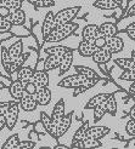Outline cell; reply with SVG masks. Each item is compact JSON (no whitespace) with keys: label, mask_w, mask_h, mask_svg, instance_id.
<instances>
[{"label":"cell","mask_w":135,"mask_h":149,"mask_svg":"<svg viewBox=\"0 0 135 149\" xmlns=\"http://www.w3.org/2000/svg\"><path fill=\"white\" fill-rule=\"evenodd\" d=\"M76 72L89 79H100V77L97 75V73L94 69L89 68V67H85V65H76Z\"/></svg>","instance_id":"cell-27"},{"label":"cell","mask_w":135,"mask_h":149,"mask_svg":"<svg viewBox=\"0 0 135 149\" xmlns=\"http://www.w3.org/2000/svg\"><path fill=\"white\" fill-rule=\"evenodd\" d=\"M108 96L110 95H107V93H97V95H95L94 97L90 98L88 101V103L85 104V109H94L96 106H99L100 103L106 101L108 98Z\"/></svg>","instance_id":"cell-26"},{"label":"cell","mask_w":135,"mask_h":149,"mask_svg":"<svg viewBox=\"0 0 135 149\" xmlns=\"http://www.w3.org/2000/svg\"><path fill=\"white\" fill-rule=\"evenodd\" d=\"M130 116H131V119H135V104H134V106L131 107V109H130Z\"/></svg>","instance_id":"cell-46"},{"label":"cell","mask_w":135,"mask_h":149,"mask_svg":"<svg viewBox=\"0 0 135 149\" xmlns=\"http://www.w3.org/2000/svg\"><path fill=\"white\" fill-rule=\"evenodd\" d=\"M102 146L100 139L96 138H84V148H100Z\"/></svg>","instance_id":"cell-37"},{"label":"cell","mask_w":135,"mask_h":149,"mask_svg":"<svg viewBox=\"0 0 135 149\" xmlns=\"http://www.w3.org/2000/svg\"><path fill=\"white\" fill-rule=\"evenodd\" d=\"M115 63L122 69H135V62L133 58H116Z\"/></svg>","instance_id":"cell-32"},{"label":"cell","mask_w":135,"mask_h":149,"mask_svg":"<svg viewBox=\"0 0 135 149\" xmlns=\"http://www.w3.org/2000/svg\"><path fill=\"white\" fill-rule=\"evenodd\" d=\"M131 58L134 59V62H135V51H133V52H131Z\"/></svg>","instance_id":"cell-51"},{"label":"cell","mask_w":135,"mask_h":149,"mask_svg":"<svg viewBox=\"0 0 135 149\" xmlns=\"http://www.w3.org/2000/svg\"><path fill=\"white\" fill-rule=\"evenodd\" d=\"M20 136L17 133L11 135L9 138L5 141V143L1 146V149H17L18 144H20Z\"/></svg>","instance_id":"cell-31"},{"label":"cell","mask_w":135,"mask_h":149,"mask_svg":"<svg viewBox=\"0 0 135 149\" xmlns=\"http://www.w3.org/2000/svg\"><path fill=\"white\" fill-rule=\"evenodd\" d=\"M34 96L39 106H48L51 101V91L48 88V86L38 88V91H37Z\"/></svg>","instance_id":"cell-18"},{"label":"cell","mask_w":135,"mask_h":149,"mask_svg":"<svg viewBox=\"0 0 135 149\" xmlns=\"http://www.w3.org/2000/svg\"><path fill=\"white\" fill-rule=\"evenodd\" d=\"M106 107H107V113L111 115H116L117 113V101L113 95H110L108 98L106 100Z\"/></svg>","instance_id":"cell-33"},{"label":"cell","mask_w":135,"mask_h":149,"mask_svg":"<svg viewBox=\"0 0 135 149\" xmlns=\"http://www.w3.org/2000/svg\"><path fill=\"white\" fill-rule=\"evenodd\" d=\"M106 41H107V39H106V36H103V35H100V36H97V38L95 39V41H94V44L97 46V47H105L106 46Z\"/></svg>","instance_id":"cell-42"},{"label":"cell","mask_w":135,"mask_h":149,"mask_svg":"<svg viewBox=\"0 0 135 149\" xmlns=\"http://www.w3.org/2000/svg\"><path fill=\"white\" fill-rule=\"evenodd\" d=\"M134 16H135V3L129 7L128 11H127V13H125V17H127V18L134 17Z\"/></svg>","instance_id":"cell-44"},{"label":"cell","mask_w":135,"mask_h":149,"mask_svg":"<svg viewBox=\"0 0 135 149\" xmlns=\"http://www.w3.org/2000/svg\"><path fill=\"white\" fill-rule=\"evenodd\" d=\"M97 49L99 47L93 41H86V40H82L78 45V52L82 57H91Z\"/></svg>","instance_id":"cell-14"},{"label":"cell","mask_w":135,"mask_h":149,"mask_svg":"<svg viewBox=\"0 0 135 149\" xmlns=\"http://www.w3.org/2000/svg\"><path fill=\"white\" fill-rule=\"evenodd\" d=\"M0 6H6V0H0Z\"/></svg>","instance_id":"cell-50"},{"label":"cell","mask_w":135,"mask_h":149,"mask_svg":"<svg viewBox=\"0 0 135 149\" xmlns=\"http://www.w3.org/2000/svg\"><path fill=\"white\" fill-rule=\"evenodd\" d=\"M33 74H34V70L31 68V67L22 65L21 68L17 70V79L23 81V83H28V81L32 80Z\"/></svg>","instance_id":"cell-25"},{"label":"cell","mask_w":135,"mask_h":149,"mask_svg":"<svg viewBox=\"0 0 135 149\" xmlns=\"http://www.w3.org/2000/svg\"><path fill=\"white\" fill-rule=\"evenodd\" d=\"M56 27H57V24H56V21H55V13L52 11H49L46 15H45V18L43 21V26H41L43 39L49 36L50 33L54 31Z\"/></svg>","instance_id":"cell-5"},{"label":"cell","mask_w":135,"mask_h":149,"mask_svg":"<svg viewBox=\"0 0 135 149\" xmlns=\"http://www.w3.org/2000/svg\"><path fill=\"white\" fill-rule=\"evenodd\" d=\"M28 57H29V54H27V52H22L16 59H13L11 63L4 65L3 68L5 69V72L9 74V75H11V74H13V73H17V70L21 68V67L25 65V62L28 59Z\"/></svg>","instance_id":"cell-6"},{"label":"cell","mask_w":135,"mask_h":149,"mask_svg":"<svg viewBox=\"0 0 135 149\" xmlns=\"http://www.w3.org/2000/svg\"><path fill=\"white\" fill-rule=\"evenodd\" d=\"M100 28L96 24H88L83 28V32H82V36H83V40L86 41H95V39L97 36H100Z\"/></svg>","instance_id":"cell-15"},{"label":"cell","mask_w":135,"mask_h":149,"mask_svg":"<svg viewBox=\"0 0 135 149\" xmlns=\"http://www.w3.org/2000/svg\"><path fill=\"white\" fill-rule=\"evenodd\" d=\"M9 52H10V56H11V59H16L22 52H23V42L21 40L13 42L12 45L9 47Z\"/></svg>","instance_id":"cell-30"},{"label":"cell","mask_w":135,"mask_h":149,"mask_svg":"<svg viewBox=\"0 0 135 149\" xmlns=\"http://www.w3.org/2000/svg\"><path fill=\"white\" fill-rule=\"evenodd\" d=\"M73 111H71V113L68 114H66L63 118H62V120L60 121V124L57 125V137H62L65 133L68 131V129L71 127V124H72V118H73Z\"/></svg>","instance_id":"cell-19"},{"label":"cell","mask_w":135,"mask_h":149,"mask_svg":"<svg viewBox=\"0 0 135 149\" xmlns=\"http://www.w3.org/2000/svg\"><path fill=\"white\" fill-rule=\"evenodd\" d=\"M99 28H100V34L106 36V38L117 35V33H118L117 26L115 23H110V22H105L101 26H99Z\"/></svg>","instance_id":"cell-24"},{"label":"cell","mask_w":135,"mask_h":149,"mask_svg":"<svg viewBox=\"0 0 135 149\" xmlns=\"http://www.w3.org/2000/svg\"><path fill=\"white\" fill-rule=\"evenodd\" d=\"M20 102L18 101H12L7 102V108H6V119H7V125L6 127L9 130H12L15 127V125L17 123L18 114H20Z\"/></svg>","instance_id":"cell-4"},{"label":"cell","mask_w":135,"mask_h":149,"mask_svg":"<svg viewBox=\"0 0 135 149\" xmlns=\"http://www.w3.org/2000/svg\"><path fill=\"white\" fill-rule=\"evenodd\" d=\"M18 102H20L21 109H23L25 111H34L37 107L39 106L38 102H37L35 96L32 93H28L27 91L25 92V95L22 96V98Z\"/></svg>","instance_id":"cell-7"},{"label":"cell","mask_w":135,"mask_h":149,"mask_svg":"<svg viewBox=\"0 0 135 149\" xmlns=\"http://www.w3.org/2000/svg\"><path fill=\"white\" fill-rule=\"evenodd\" d=\"M88 129H89V121H85V123L82 124L80 127H79L76 132H74L73 138H72L71 148H73L78 142H80V141H84V138H85V133H86V130H88Z\"/></svg>","instance_id":"cell-22"},{"label":"cell","mask_w":135,"mask_h":149,"mask_svg":"<svg viewBox=\"0 0 135 149\" xmlns=\"http://www.w3.org/2000/svg\"><path fill=\"white\" fill-rule=\"evenodd\" d=\"M99 81H100V79H89L84 75H82V74L77 73V74H73V75H68V77L63 78L57 84V86L63 87V88H76L82 85H88L90 87H94Z\"/></svg>","instance_id":"cell-2"},{"label":"cell","mask_w":135,"mask_h":149,"mask_svg":"<svg viewBox=\"0 0 135 149\" xmlns=\"http://www.w3.org/2000/svg\"><path fill=\"white\" fill-rule=\"evenodd\" d=\"M40 123H41V125H43L44 130L46 131L51 137L58 138V137H57V127H56L54 124H52L51 116H49L46 113H45V111H41V113H40Z\"/></svg>","instance_id":"cell-12"},{"label":"cell","mask_w":135,"mask_h":149,"mask_svg":"<svg viewBox=\"0 0 135 149\" xmlns=\"http://www.w3.org/2000/svg\"><path fill=\"white\" fill-rule=\"evenodd\" d=\"M68 50H71V49L70 47H66V46H62V45H56V46L45 47L44 49V52L46 55H56V56L62 57V55H65Z\"/></svg>","instance_id":"cell-28"},{"label":"cell","mask_w":135,"mask_h":149,"mask_svg":"<svg viewBox=\"0 0 135 149\" xmlns=\"http://www.w3.org/2000/svg\"><path fill=\"white\" fill-rule=\"evenodd\" d=\"M107 41H106V47L112 52V54H119L121 51H123L124 49V41L121 36H117V35H113V36H108L106 38Z\"/></svg>","instance_id":"cell-13"},{"label":"cell","mask_w":135,"mask_h":149,"mask_svg":"<svg viewBox=\"0 0 135 149\" xmlns=\"http://www.w3.org/2000/svg\"><path fill=\"white\" fill-rule=\"evenodd\" d=\"M115 1H117L119 5H122V4H123V0H115Z\"/></svg>","instance_id":"cell-52"},{"label":"cell","mask_w":135,"mask_h":149,"mask_svg":"<svg viewBox=\"0 0 135 149\" xmlns=\"http://www.w3.org/2000/svg\"><path fill=\"white\" fill-rule=\"evenodd\" d=\"M119 79L125 81H135V69H123Z\"/></svg>","instance_id":"cell-36"},{"label":"cell","mask_w":135,"mask_h":149,"mask_svg":"<svg viewBox=\"0 0 135 149\" xmlns=\"http://www.w3.org/2000/svg\"><path fill=\"white\" fill-rule=\"evenodd\" d=\"M130 93H131V95L135 93V81H134V84H133L131 87H130Z\"/></svg>","instance_id":"cell-48"},{"label":"cell","mask_w":135,"mask_h":149,"mask_svg":"<svg viewBox=\"0 0 135 149\" xmlns=\"http://www.w3.org/2000/svg\"><path fill=\"white\" fill-rule=\"evenodd\" d=\"M125 132L130 137H135V119H131L125 124Z\"/></svg>","instance_id":"cell-39"},{"label":"cell","mask_w":135,"mask_h":149,"mask_svg":"<svg viewBox=\"0 0 135 149\" xmlns=\"http://www.w3.org/2000/svg\"><path fill=\"white\" fill-rule=\"evenodd\" d=\"M35 147V143L33 141H23V142H21L17 147V149H32Z\"/></svg>","instance_id":"cell-40"},{"label":"cell","mask_w":135,"mask_h":149,"mask_svg":"<svg viewBox=\"0 0 135 149\" xmlns=\"http://www.w3.org/2000/svg\"><path fill=\"white\" fill-rule=\"evenodd\" d=\"M78 24L74 23V22H68V23H65V24H60L57 26L54 31L50 33L49 36L44 39V42H60L65 39H67L70 35H72L74 32L77 31Z\"/></svg>","instance_id":"cell-1"},{"label":"cell","mask_w":135,"mask_h":149,"mask_svg":"<svg viewBox=\"0 0 135 149\" xmlns=\"http://www.w3.org/2000/svg\"><path fill=\"white\" fill-rule=\"evenodd\" d=\"M73 63V50H68L61 57V63H60V75H63L65 73L70 70L71 65Z\"/></svg>","instance_id":"cell-17"},{"label":"cell","mask_w":135,"mask_h":149,"mask_svg":"<svg viewBox=\"0 0 135 149\" xmlns=\"http://www.w3.org/2000/svg\"><path fill=\"white\" fill-rule=\"evenodd\" d=\"M65 100L61 98L56 102V104L54 106V109H52V114H51V119H52V124H54L56 127L57 125L60 124V121L62 120V118L66 115L65 114Z\"/></svg>","instance_id":"cell-10"},{"label":"cell","mask_w":135,"mask_h":149,"mask_svg":"<svg viewBox=\"0 0 135 149\" xmlns=\"http://www.w3.org/2000/svg\"><path fill=\"white\" fill-rule=\"evenodd\" d=\"M0 62H1V67L12 62L9 49H6L5 46H1V50H0Z\"/></svg>","instance_id":"cell-35"},{"label":"cell","mask_w":135,"mask_h":149,"mask_svg":"<svg viewBox=\"0 0 135 149\" xmlns=\"http://www.w3.org/2000/svg\"><path fill=\"white\" fill-rule=\"evenodd\" d=\"M80 11V6H73V7H67V9H62L55 15V21L56 24H65L68 22H73V19L77 17L78 12Z\"/></svg>","instance_id":"cell-3"},{"label":"cell","mask_w":135,"mask_h":149,"mask_svg":"<svg viewBox=\"0 0 135 149\" xmlns=\"http://www.w3.org/2000/svg\"><path fill=\"white\" fill-rule=\"evenodd\" d=\"M127 29H135V22H133L131 24H129V27H127Z\"/></svg>","instance_id":"cell-49"},{"label":"cell","mask_w":135,"mask_h":149,"mask_svg":"<svg viewBox=\"0 0 135 149\" xmlns=\"http://www.w3.org/2000/svg\"><path fill=\"white\" fill-rule=\"evenodd\" d=\"M10 13H11V11H10V9L7 6H0V16L7 17Z\"/></svg>","instance_id":"cell-43"},{"label":"cell","mask_w":135,"mask_h":149,"mask_svg":"<svg viewBox=\"0 0 135 149\" xmlns=\"http://www.w3.org/2000/svg\"><path fill=\"white\" fill-rule=\"evenodd\" d=\"M112 56H113V54H112V52L105 46V47L97 49L94 52V55L91 56V58H93V61L95 63H97V64H105V63H107L108 61H111Z\"/></svg>","instance_id":"cell-9"},{"label":"cell","mask_w":135,"mask_h":149,"mask_svg":"<svg viewBox=\"0 0 135 149\" xmlns=\"http://www.w3.org/2000/svg\"><path fill=\"white\" fill-rule=\"evenodd\" d=\"M9 91L13 100L20 101L26 92V83H23V81H21L18 79L13 80L9 86Z\"/></svg>","instance_id":"cell-8"},{"label":"cell","mask_w":135,"mask_h":149,"mask_svg":"<svg viewBox=\"0 0 135 149\" xmlns=\"http://www.w3.org/2000/svg\"><path fill=\"white\" fill-rule=\"evenodd\" d=\"M26 91L28 93L35 95L37 91H38V87H37V85L34 83H32V81H28V83H26Z\"/></svg>","instance_id":"cell-41"},{"label":"cell","mask_w":135,"mask_h":149,"mask_svg":"<svg viewBox=\"0 0 135 149\" xmlns=\"http://www.w3.org/2000/svg\"><path fill=\"white\" fill-rule=\"evenodd\" d=\"M6 6L10 9V11L18 10L22 7V0H6Z\"/></svg>","instance_id":"cell-38"},{"label":"cell","mask_w":135,"mask_h":149,"mask_svg":"<svg viewBox=\"0 0 135 149\" xmlns=\"http://www.w3.org/2000/svg\"><path fill=\"white\" fill-rule=\"evenodd\" d=\"M12 27H13V23H12V22L10 21L9 16H7V17L0 16V33L9 32Z\"/></svg>","instance_id":"cell-34"},{"label":"cell","mask_w":135,"mask_h":149,"mask_svg":"<svg viewBox=\"0 0 135 149\" xmlns=\"http://www.w3.org/2000/svg\"><path fill=\"white\" fill-rule=\"evenodd\" d=\"M105 114H107V107H106V101L100 103L99 106H96L94 108V123H99L101 119L105 116Z\"/></svg>","instance_id":"cell-29"},{"label":"cell","mask_w":135,"mask_h":149,"mask_svg":"<svg viewBox=\"0 0 135 149\" xmlns=\"http://www.w3.org/2000/svg\"><path fill=\"white\" fill-rule=\"evenodd\" d=\"M110 127L107 126H91L86 130L85 133V138H96V139H101L105 136H107L110 133Z\"/></svg>","instance_id":"cell-11"},{"label":"cell","mask_w":135,"mask_h":149,"mask_svg":"<svg viewBox=\"0 0 135 149\" xmlns=\"http://www.w3.org/2000/svg\"><path fill=\"white\" fill-rule=\"evenodd\" d=\"M93 6L100 10H116L122 5H119L115 0H95Z\"/></svg>","instance_id":"cell-20"},{"label":"cell","mask_w":135,"mask_h":149,"mask_svg":"<svg viewBox=\"0 0 135 149\" xmlns=\"http://www.w3.org/2000/svg\"><path fill=\"white\" fill-rule=\"evenodd\" d=\"M60 63H61V57L56 55H48V57L44 61V69L46 72L54 70L56 68H60Z\"/></svg>","instance_id":"cell-21"},{"label":"cell","mask_w":135,"mask_h":149,"mask_svg":"<svg viewBox=\"0 0 135 149\" xmlns=\"http://www.w3.org/2000/svg\"><path fill=\"white\" fill-rule=\"evenodd\" d=\"M31 81H32V83H34L38 88L48 86V85H49V75H48V72L45 70V69H43V70H34L33 78H32Z\"/></svg>","instance_id":"cell-16"},{"label":"cell","mask_w":135,"mask_h":149,"mask_svg":"<svg viewBox=\"0 0 135 149\" xmlns=\"http://www.w3.org/2000/svg\"><path fill=\"white\" fill-rule=\"evenodd\" d=\"M70 147H67V146H65V144H57V146H55V149H68Z\"/></svg>","instance_id":"cell-47"},{"label":"cell","mask_w":135,"mask_h":149,"mask_svg":"<svg viewBox=\"0 0 135 149\" xmlns=\"http://www.w3.org/2000/svg\"><path fill=\"white\" fill-rule=\"evenodd\" d=\"M9 18L13 23V26H23L26 23V13L21 9L11 11V13L9 15Z\"/></svg>","instance_id":"cell-23"},{"label":"cell","mask_w":135,"mask_h":149,"mask_svg":"<svg viewBox=\"0 0 135 149\" xmlns=\"http://www.w3.org/2000/svg\"><path fill=\"white\" fill-rule=\"evenodd\" d=\"M125 33L129 36V39L135 41V29H125Z\"/></svg>","instance_id":"cell-45"}]
</instances>
